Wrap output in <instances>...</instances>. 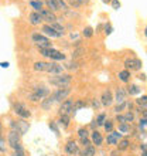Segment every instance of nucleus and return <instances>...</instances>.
<instances>
[{
    "label": "nucleus",
    "instance_id": "f257e3e1",
    "mask_svg": "<svg viewBox=\"0 0 147 156\" xmlns=\"http://www.w3.org/2000/svg\"><path fill=\"white\" fill-rule=\"evenodd\" d=\"M50 95V90L44 85H36L34 87L33 92L29 95V99L31 102H40L44 98H47Z\"/></svg>",
    "mask_w": 147,
    "mask_h": 156
},
{
    "label": "nucleus",
    "instance_id": "f03ea898",
    "mask_svg": "<svg viewBox=\"0 0 147 156\" xmlns=\"http://www.w3.org/2000/svg\"><path fill=\"white\" fill-rule=\"evenodd\" d=\"M40 50V54L43 55V57H47L50 58V60H53V61H64L65 60V54L61 53V51H58V50L55 48H38Z\"/></svg>",
    "mask_w": 147,
    "mask_h": 156
},
{
    "label": "nucleus",
    "instance_id": "7ed1b4c3",
    "mask_svg": "<svg viewBox=\"0 0 147 156\" xmlns=\"http://www.w3.org/2000/svg\"><path fill=\"white\" fill-rule=\"evenodd\" d=\"M71 81H72V77L70 74H60L50 78V82L53 85L58 87V88H65V87H68L71 84Z\"/></svg>",
    "mask_w": 147,
    "mask_h": 156
},
{
    "label": "nucleus",
    "instance_id": "20e7f679",
    "mask_svg": "<svg viewBox=\"0 0 147 156\" xmlns=\"http://www.w3.org/2000/svg\"><path fill=\"white\" fill-rule=\"evenodd\" d=\"M31 40H33V43H36L38 48H51V47H53L50 38L47 37V36H44V34L34 33L33 36H31Z\"/></svg>",
    "mask_w": 147,
    "mask_h": 156
},
{
    "label": "nucleus",
    "instance_id": "39448f33",
    "mask_svg": "<svg viewBox=\"0 0 147 156\" xmlns=\"http://www.w3.org/2000/svg\"><path fill=\"white\" fill-rule=\"evenodd\" d=\"M10 126H12V131H16L20 135H24L29 131L30 125L26 119H19V121H10Z\"/></svg>",
    "mask_w": 147,
    "mask_h": 156
},
{
    "label": "nucleus",
    "instance_id": "423d86ee",
    "mask_svg": "<svg viewBox=\"0 0 147 156\" xmlns=\"http://www.w3.org/2000/svg\"><path fill=\"white\" fill-rule=\"evenodd\" d=\"M13 112L16 114L17 116H20L21 119H29L31 116V112L24 104L21 102H14L13 104Z\"/></svg>",
    "mask_w": 147,
    "mask_h": 156
},
{
    "label": "nucleus",
    "instance_id": "0eeeda50",
    "mask_svg": "<svg viewBox=\"0 0 147 156\" xmlns=\"http://www.w3.org/2000/svg\"><path fill=\"white\" fill-rule=\"evenodd\" d=\"M20 138H21V135H20V133H17L16 131H10V132H9L7 142H9V145L14 149V151L23 148V146H21V142H20Z\"/></svg>",
    "mask_w": 147,
    "mask_h": 156
},
{
    "label": "nucleus",
    "instance_id": "6e6552de",
    "mask_svg": "<svg viewBox=\"0 0 147 156\" xmlns=\"http://www.w3.org/2000/svg\"><path fill=\"white\" fill-rule=\"evenodd\" d=\"M125 67H126V70H130V71H140L142 67H143V62L139 58L132 57L125 60Z\"/></svg>",
    "mask_w": 147,
    "mask_h": 156
},
{
    "label": "nucleus",
    "instance_id": "1a4fd4ad",
    "mask_svg": "<svg viewBox=\"0 0 147 156\" xmlns=\"http://www.w3.org/2000/svg\"><path fill=\"white\" fill-rule=\"evenodd\" d=\"M74 112V99H68L62 101L61 105H60V109H58V114L60 115H70Z\"/></svg>",
    "mask_w": 147,
    "mask_h": 156
},
{
    "label": "nucleus",
    "instance_id": "9d476101",
    "mask_svg": "<svg viewBox=\"0 0 147 156\" xmlns=\"http://www.w3.org/2000/svg\"><path fill=\"white\" fill-rule=\"evenodd\" d=\"M64 68L65 67L58 64V62L53 61V62H47V68H45V73H48L51 75H60L64 74Z\"/></svg>",
    "mask_w": 147,
    "mask_h": 156
},
{
    "label": "nucleus",
    "instance_id": "9b49d317",
    "mask_svg": "<svg viewBox=\"0 0 147 156\" xmlns=\"http://www.w3.org/2000/svg\"><path fill=\"white\" fill-rule=\"evenodd\" d=\"M70 94H71V88H68V87H65V88H58L57 91H54V94H53L54 102H62V99L65 101Z\"/></svg>",
    "mask_w": 147,
    "mask_h": 156
},
{
    "label": "nucleus",
    "instance_id": "f8f14e48",
    "mask_svg": "<svg viewBox=\"0 0 147 156\" xmlns=\"http://www.w3.org/2000/svg\"><path fill=\"white\" fill-rule=\"evenodd\" d=\"M113 102V94H112V91L106 90L102 92V97H101V105L103 107H110Z\"/></svg>",
    "mask_w": 147,
    "mask_h": 156
},
{
    "label": "nucleus",
    "instance_id": "ddd939ff",
    "mask_svg": "<svg viewBox=\"0 0 147 156\" xmlns=\"http://www.w3.org/2000/svg\"><path fill=\"white\" fill-rule=\"evenodd\" d=\"M40 13V16H41V19H43V21H48L50 24L51 23H54V21H57V17H55V14H54L53 12H50L48 9H43L41 12H38Z\"/></svg>",
    "mask_w": 147,
    "mask_h": 156
},
{
    "label": "nucleus",
    "instance_id": "4468645a",
    "mask_svg": "<svg viewBox=\"0 0 147 156\" xmlns=\"http://www.w3.org/2000/svg\"><path fill=\"white\" fill-rule=\"evenodd\" d=\"M119 139H122V133L119 131H112L109 132V135H108L106 140H108V144L109 145H118Z\"/></svg>",
    "mask_w": 147,
    "mask_h": 156
},
{
    "label": "nucleus",
    "instance_id": "2eb2a0df",
    "mask_svg": "<svg viewBox=\"0 0 147 156\" xmlns=\"http://www.w3.org/2000/svg\"><path fill=\"white\" fill-rule=\"evenodd\" d=\"M43 33H44V36H47V37H53V38H60V37H62L61 34L57 33V31H55V30H54L50 24L43 26Z\"/></svg>",
    "mask_w": 147,
    "mask_h": 156
},
{
    "label": "nucleus",
    "instance_id": "dca6fc26",
    "mask_svg": "<svg viewBox=\"0 0 147 156\" xmlns=\"http://www.w3.org/2000/svg\"><path fill=\"white\" fill-rule=\"evenodd\" d=\"M126 97H127L126 90H125V88H118V90H116V94H115V97H113V99L118 104H122V102L126 101Z\"/></svg>",
    "mask_w": 147,
    "mask_h": 156
},
{
    "label": "nucleus",
    "instance_id": "f3484780",
    "mask_svg": "<svg viewBox=\"0 0 147 156\" xmlns=\"http://www.w3.org/2000/svg\"><path fill=\"white\" fill-rule=\"evenodd\" d=\"M91 142L94 145H96V146H102L103 144V136L101 132L98 131H94L92 133H91Z\"/></svg>",
    "mask_w": 147,
    "mask_h": 156
},
{
    "label": "nucleus",
    "instance_id": "a211bd4d",
    "mask_svg": "<svg viewBox=\"0 0 147 156\" xmlns=\"http://www.w3.org/2000/svg\"><path fill=\"white\" fill-rule=\"evenodd\" d=\"M65 152L68 153V155H77V153H79V148H78V145L75 140H70V142L65 145Z\"/></svg>",
    "mask_w": 147,
    "mask_h": 156
},
{
    "label": "nucleus",
    "instance_id": "6ab92c4d",
    "mask_svg": "<svg viewBox=\"0 0 147 156\" xmlns=\"http://www.w3.org/2000/svg\"><path fill=\"white\" fill-rule=\"evenodd\" d=\"M29 23H30V24H33V26L41 24V23H43V19H41L40 13H38V12L30 13V14H29Z\"/></svg>",
    "mask_w": 147,
    "mask_h": 156
},
{
    "label": "nucleus",
    "instance_id": "aec40b11",
    "mask_svg": "<svg viewBox=\"0 0 147 156\" xmlns=\"http://www.w3.org/2000/svg\"><path fill=\"white\" fill-rule=\"evenodd\" d=\"M54 104V98L53 95H48L47 98H44L43 101H41V108L44 109V111H48V109H51V107H53Z\"/></svg>",
    "mask_w": 147,
    "mask_h": 156
},
{
    "label": "nucleus",
    "instance_id": "412c9836",
    "mask_svg": "<svg viewBox=\"0 0 147 156\" xmlns=\"http://www.w3.org/2000/svg\"><path fill=\"white\" fill-rule=\"evenodd\" d=\"M119 80L122 82H125V84H127V82H130V78H132V74H130V71L129 70H123L119 73Z\"/></svg>",
    "mask_w": 147,
    "mask_h": 156
},
{
    "label": "nucleus",
    "instance_id": "4be33fe9",
    "mask_svg": "<svg viewBox=\"0 0 147 156\" xmlns=\"http://www.w3.org/2000/svg\"><path fill=\"white\" fill-rule=\"evenodd\" d=\"M126 108H132V102H122V104H118L116 107H115V109L113 111L116 112V114H120V112L123 111V109H126Z\"/></svg>",
    "mask_w": 147,
    "mask_h": 156
},
{
    "label": "nucleus",
    "instance_id": "5701e85b",
    "mask_svg": "<svg viewBox=\"0 0 147 156\" xmlns=\"http://www.w3.org/2000/svg\"><path fill=\"white\" fill-rule=\"evenodd\" d=\"M127 95H139L140 94V88L135 84H130V85L127 87Z\"/></svg>",
    "mask_w": 147,
    "mask_h": 156
},
{
    "label": "nucleus",
    "instance_id": "b1692460",
    "mask_svg": "<svg viewBox=\"0 0 147 156\" xmlns=\"http://www.w3.org/2000/svg\"><path fill=\"white\" fill-rule=\"evenodd\" d=\"M30 6H31L36 12H41V10H43V2H41V0H30Z\"/></svg>",
    "mask_w": 147,
    "mask_h": 156
},
{
    "label": "nucleus",
    "instance_id": "393cba45",
    "mask_svg": "<svg viewBox=\"0 0 147 156\" xmlns=\"http://www.w3.org/2000/svg\"><path fill=\"white\" fill-rule=\"evenodd\" d=\"M118 148L119 151H126L127 148H129V145H130V140L127 139V138H123V139H120V142H118Z\"/></svg>",
    "mask_w": 147,
    "mask_h": 156
},
{
    "label": "nucleus",
    "instance_id": "a878e982",
    "mask_svg": "<svg viewBox=\"0 0 147 156\" xmlns=\"http://www.w3.org/2000/svg\"><path fill=\"white\" fill-rule=\"evenodd\" d=\"M55 3H57L58 10H61V12H67L70 9V6H68V3L65 0H55Z\"/></svg>",
    "mask_w": 147,
    "mask_h": 156
},
{
    "label": "nucleus",
    "instance_id": "bb28decb",
    "mask_svg": "<svg viewBox=\"0 0 147 156\" xmlns=\"http://www.w3.org/2000/svg\"><path fill=\"white\" fill-rule=\"evenodd\" d=\"M86 107V102L85 101H82V99H77V101H74V114L78 111V109H82V108Z\"/></svg>",
    "mask_w": 147,
    "mask_h": 156
},
{
    "label": "nucleus",
    "instance_id": "cd10ccee",
    "mask_svg": "<svg viewBox=\"0 0 147 156\" xmlns=\"http://www.w3.org/2000/svg\"><path fill=\"white\" fill-rule=\"evenodd\" d=\"M58 123H60L62 128H68V125H70V115H60Z\"/></svg>",
    "mask_w": 147,
    "mask_h": 156
},
{
    "label": "nucleus",
    "instance_id": "c85d7f7f",
    "mask_svg": "<svg viewBox=\"0 0 147 156\" xmlns=\"http://www.w3.org/2000/svg\"><path fill=\"white\" fill-rule=\"evenodd\" d=\"M95 153H96V151H95V146H86L85 149H84V152H81L82 156H95Z\"/></svg>",
    "mask_w": 147,
    "mask_h": 156
},
{
    "label": "nucleus",
    "instance_id": "c756f323",
    "mask_svg": "<svg viewBox=\"0 0 147 156\" xmlns=\"http://www.w3.org/2000/svg\"><path fill=\"white\" fill-rule=\"evenodd\" d=\"M136 104H137L142 109H146V108H147V95H143V97L137 98V99H136Z\"/></svg>",
    "mask_w": 147,
    "mask_h": 156
},
{
    "label": "nucleus",
    "instance_id": "7c9ffc66",
    "mask_svg": "<svg viewBox=\"0 0 147 156\" xmlns=\"http://www.w3.org/2000/svg\"><path fill=\"white\" fill-rule=\"evenodd\" d=\"M45 4H47V7H48L50 12H53V13L58 12V7H57V3H55V0H47V2H45Z\"/></svg>",
    "mask_w": 147,
    "mask_h": 156
},
{
    "label": "nucleus",
    "instance_id": "2f4dec72",
    "mask_svg": "<svg viewBox=\"0 0 147 156\" xmlns=\"http://www.w3.org/2000/svg\"><path fill=\"white\" fill-rule=\"evenodd\" d=\"M51 27H53L54 30H55V31H57V33H60L61 34V36H64V33H65V31H64V26H61V24H58L57 21H54V23H51Z\"/></svg>",
    "mask_w": 147,
    "mask_h": 156
},
{
    "label": "nucleus",
    "instance_id": "473e14b6",
    "mask_svg": "<svg viewBox=\"0 0 147 156\" xmlns=\"http://www.w3.org/2000/svg\"><path fill=\"white\" fill-rule=\"evenodd\" d=\"M78 136H79V139H86V138H89V133H88V129L86 128H79L78 129Z\"/></svg>",
    "mask_w": 147,
    "mask_h": 156
},
{
    "label": "nucleus",
    "instance_id": "72a5a7b5",
    "mask_svg": "<svg viewBox=\"0 0 147 156\" xmlns=\"http://www.w3.org/2000/svg\"><path fill=\"white\" fill-rule=\"evenodd\" d=\"M45 68H47V62H44V61L34 62V70L36 71H45Z\"/></svg>",
    "mask_w": 147,
    "mask_h": 156
},
{
    "label": "nucleus",
    "instance_id": "f704fd0d",
    "mask_svg": "<svg viewBox=\"0 0 147 156\" xmlns=\"http://www.w3.org/2000/svg\"><path fill=\"white\" fill-rule=\"evenodd\" d=\"M82 36H84V37H86V38H91L92 36H94V29H92V27H89V26H88V27H85V29H84V31H82Z\"/></svg>",
    "mask_w": 147,
    "mask_h": 156
},
{
    "label": "nucleus",
    "instance_id": "c9c22d12",
    "mask_svg": "<svg viewBox=\"0 0 147 156\" xmlns=\"http://www.w3.org/2000/svg\"><path fill=\"white\" fill-rule=\"evenodd\" d=\"M119 132L120 133L130 132V123H119Z\"/></svg>",
    "mask_w": 147,
    "mask_h": 156
},
{
    "label": "nucleus",
    "instance_id": "e433bc0d",
    "mask_svg": "<svg viewBox=\"0 0 147 156\" xmlns=\"http://www.w3.org/2000/svg\"><path fill=\"white\" fill-rule=\"evenodd\" d=\"M96 125L98 126H103V123L106 122V114H101V115H98V118H96Z\"/></svg>",
    "mask_w": 147,
    "mask_h": 156
},
{
    "label": "nucleus",
    "instance_id": "4c0bfd02",
    "mask_svg": "<svg viewBox=\"0 0 147 156\" xmlns=\"http://www.w3.org/2000/svg\"><path fill=\"white\" fill-rule=\"evenodd\" d=\"M103 128H105V131H106V132H112V131H113V121L106 119V122L103 123Z\"/></svg>",
    "mask_w": 147,
    "mask_h": 156
},
{
    "label": "nucleus",
    "instance_id": "58836bf2",
    "mask_svg": "<svg viewBox=\"0 0 147 156\" xmlns=\"http://www.w3.org/2000/svg\"><path fill=\"white\" fill-rule=\"evenodd\" d=\"M125 119H126L127 123L133 122V119H135V114H133V112H130V111H127L126 114H125Z\"/></svg>",
    "mask_w": 147,
    "mask_h": 156
},
{
    "label": "nucleus",
    "instance_id": "ea45409f",
    "mask_svg": "<svg viewBox=\"0 0 147 156\" xmlns=\"http://www.w3.org/2000/svg\"><path fill=\"white\" fill-rule=\"evenodd\" d=\"M50 129H53L54 131V133H57V135H60V129H58V126H57V123L54 122V121H51V122H50Z\"/></svg>",
    "mask_w": 147,
    "mask_h": 156
},
{
    "label": "nucleus",
    "instance_id": "a19ab883",
    "mask_svg": "<svg viewBox=\"0 0 147 156\" xmlns=\"http://www.w3.org/2000/svg\"><path fill=\"white\" fill-rule=\"evenodd\" d=\"M110 4H112V7H113L115 10H119V9H120V2H119V0H112Z\"/></svg>",
    "mask_w": 147,
    "mask_h": 156
},
{
    "label": "nucleus",
    "instance_id": "79ce46f5",
    "mask_svg": "<svg viewBox=\"0 0 147 156\" xmlns=\"http://www.w3.org/2000/svg\"><path fill=\"white\" fill-rule=\"evenodd\" d=\"M116 122H119V123H127L126 119H125V115H120V114H118V116H116Z\"/></svg>",
    "mask_w": 147,
    "mask_h": 156
},
{
    "label": "nucleus",
    "instance_id": "37998d69",
    "mask_svg": "<svg viewBox=\"0 0 147 156\" xmlns=\"http://www.w3.org/2000/svg\"><path fill=\"white\" fill-rule=\"evenodd\" d=\"M0 152H6V142L2 136H0Z\"/></svg>",
    "mask_w": 147,
    "mask_h": 156
},
{
    "label": "nucleus",
    "instance_id": "c03bdc74",
    "mask_svg": "<svg viewBox=\"0 0 147 156\" xmlns=\"http://www.w3.org/2000/svg\"><path fill=\"white\" fill-rule=\"evenodd\" d=\"M112 31H113V27H112V26H110V24H106V26H105V34H106V36L112 34Z\"/></svg>",
    "mask_w": 147,
    "mask_h": 156
},
{
    "label": "nucleus",
    "instance_id": "a18cd8bd",
    "mask_svg": "<svg viewBox=\"0 0 147 156\" xmlns=\"http://www.w3.org/2000/svg\"><path fill=\"white\" fill-rule=\"evenodd\" d=\"M139 126H140V128H146V126H147V118H140Z\"/></svg>",
    "mask_w": 147,
    "mask_h": 156
},
{
    "label": "nucleus",
    "instance_id": "49530a36",
    "mask_svg": "<svg viewBox=\"0 0 147 156\" xmlns=\"http://www.w3.org/2000/svg\"><path fill=\"white\" fill-rule=\"evenodd\" d=\"M81 144L84 145V146H91V140H89V138H86V139H81Z\"/></svg>",
    "mask_w": 147,
    "mask_h": 156
},
{
    "label": "nucleus",
    "instance_id": "de8ad7c7",
    "mask_svg": "<svg viewBox=\"0 0 147 156\" xmlns=\"http://www.w3.org/2000/svg\"><path fill=\"white\" fill-rule=\"evenodd\" d=\"M92 107L96 109V108L101 107V102H99V101H96V99H94V101H92Z\"/></svg>",
    "mask_w": 147,
    "mask_h": 156
},
{
    "label": "nucleus",
    "instance_id": "09e8293b",
    "mask_svg": "<svg viewBox=\"0 0 147 156\" xmlns=\"http://www.w3.org/2000/svg\"><path fill=\"white\" fill-rule=\"evenodd\" d=\"M78 2V4H79V6H81V4H88L89 3V0H77Z\"/></svg>",
    "mask_w": 147,
    "mask_h": 156
},
{
    "label": "nucleus",
    "instance_id": "8fccbe9b",
    "mask_svg": "<svg viewBox=\"0 0 147 156\" xmlns=\"http://www.w3.org/2000/svg\"><path fill=\"white\" fill-rule=\"evenodd\" d=\"M0 67H2V68H7L9 62H0Z\"/></svg>",
    "mask_w": 147,
    "mask_h": 156
},
{
    "label": "nucleus",
    "instance_id": "3c124183",
    "mask_svg": "<svg viewBox=\"0 0 147 156\" xmlns=\"http://www.w3.org/2000/svg\"><path fill=\"white\" fill-rule=\"evenodd\" d=\"M142 151H143V152H147V144L142 145Z\"/></svg>",
    "mask_w": 147,
    "mask_h": 156
},
{
    "label": "nucleus",
    "instance_id": "603ef678",
    "mask_svg": "<svg viewBox=\"0 0 147 156\" xmlns=\"http://www.w3.org/2000/svg\"><path fill=\"white\" fill-rule=\"evenodd\" d=\"M139 78H140V80H143V81H146V74H140Z\"/></svg>",
    "mask_w": 147,
    "mask_h": 156
},
{
    "label": "nucleus",
    "instance_id": "864d4df0",
    "mask_svg": "<svg viewBox=\"0 0 147 156\" xmlns=\"http://www.w3.org/2000/svg\"><path fill=\"white\" fill-rule=\"evenodd\" d=\"M143 118H147V108L143 109Z\"/></svg>",
    "mask_w": 147,
    "mask_h": 156
},
{
    "label": "nucleus",
    "instance_id": "5fc2aeb1",
    "mask_svg": "<svg viewBox=\"0 0 147 156\" xmlns=\"http://www.w3.org/2000/svg\"><path fill=\"white\" fill-rule=\"evenodd\" d=\"M144 37L147 38V26H146V27H144Z\"/></svg>",
    "mask_w": 147,
    "mask_h": 156
},
{
    "label": "nucleus",
    "instance_id": "6e6d98bb",
    "mask_svg": "<svg viewBox=\"0 0 147 156\" xmlns=\"http://www.w3.org/2000/svg\"><path fill=\"white\" fill-rule=\"evenodd\" d=\"M102 2H103V3H105V4H108V3H110L112 0H102Z\"/></svg>",
    "mask_w": 147,
    "mask_h": 156
},
{
    "label": "nucleus",
    "instance_id": "4d7b16f0",
    "mask_svg": "<svg viewBox=\"0 0 147 156\" xmlns=\"http://www.w3.org/2000/svg\"><path fill=\"white\" fill-rule=\"evenodd\" d=\"M2 129H3V126H2V122H0V136H2Z\"/></svg>",
    "mask_w": 147,
    "mask_h": 156
},
{
    "label": "nucleus",
    "instance_id": "13d9d810",
    "mask_svg": "<svg viewBox=\"0 0 147 156\" xmlns=\"http://www.w3.org/2000/svg\"><path fill=\"white\" fill-rule=\"evenodd\" d=\"M142 156H147V152H142Z\"/></svg>",
    "mask_w": 147,
    "mask_h": 156
},
{
    "label": "nucleus",
    "instance_id": "bf43d9fd",
    "mask_svg": "<svg viewBox=\"0 0 147 156\" xmlns=\"http://www.w3.org/2000/svg\"><path fill=\"white\" fill-rule=\"evenodd\" d=\"M12 156H17V155H14V153H13V155H12Z\"/></svg>",
    "mask_w": 147,
    "mask_h": 156
}]
</instances>
